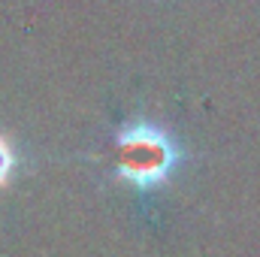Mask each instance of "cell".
Wrapping results in <instances>:
<instances>
[{"instance_id": "6da1fadb", "label": "cell", "mask_w": 260, "mask_h": 257, "mask_svg": "<svg viewBox=\"0 0 260 257\" xmlns=\"http://www.w3.org/2000/svg\"><path fill=\"white\" fill-rule=\"evenodd\" d=\"M179 145L154 124H130L118 136V176L139 191L157 188L179 164Z\"/></svg>"}, {"instance_id": "7a4b0ae2", "label": "cell", "mask_w": 260, "mask_h": 257, "mask_svg": "<svg viewBox=\"0 0 260 257\" xmlns=\"http://www.w3.org/2000/svg\"><path fill=\"white\" fill-rule=\"evenodd\" d=\"M12 164H15V157H12V148L6 145V139L0 136V185L9 179V170H12Z\"/></svg>"}]
</instances>
